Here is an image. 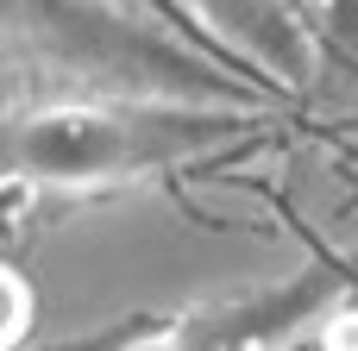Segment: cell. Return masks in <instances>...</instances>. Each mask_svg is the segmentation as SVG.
Returning <instances> with one entry per match:
<instances>
[{
	"mask_svg": "<svg viewBox=\"0 0 358 351\" xmlns=\"http://www.w3.org/2000/svg\"><path fill=\"white\" fill-rule=\"evenodd\" d=\"M195 13L220 31L227 57L258 75L296 82L308 63V31H302V0H195Z\"/></svg>",
	"mask_w": 358,
	"mask_h": 351,
	"instance_id": "obj_2",
	"label": "cell"
},
{
	"mask_svg": "<svg viewBox=\"0 0 358 351\" xmlns=\"http://www.w3.org/2000/svg\"><path fill=\"white\" fill-rule=\"evenodd\" d=\"M227 132H245V113L164 100H38L0 113V182L101 188L164 163H189Z\"/></svg>",
	"mask_w": 358,
	"mask_h": 351,
	"instance_id": "obj_1",
	"label": "cell"
},
{
	"mask_svg": "<svg viewBox=\"0 0 358 351\" xmlns=\"http://www.w3.org/2000/svg\"><path fill=\"white\" fill-rule=\"evenodd\" d=\"M31 327H38V295H31L25 270L0 257V351H19L31 339Z\"/></svg>",
	"mask_w": 358,
	"mask_h": 351,
	"instance_id": "obj_3",
	"label": "cell"
},
{
	"mask_svg": "<svg viewBox=\"0 0 358 351\" xmlns=\"http://www.w3.org/2000/svg\"><path fill=\"white\" fill-rule=\"evenodd\" d=\"M327 19L334 31H358V0H327Z\"/></svg>",
	"mask_w": 358,
	"mask_h": 351,
	"instance_id": "obj_4",
	"label": "cell"
},
{
	"mask_svg": "<svg viewBox=\"0 0 358 351\" xmlns=\"http://www.w3.org/2000/svg\"><path fill=\"white\" fill-rule=\"evenodd\" d=\"M321 351H358V333H352V339H327Z\"/></svg>",
	"mask_w": 358,
	"mask_h": 351,
	"instance_id": "obj_5",
	"label": "cell"
},
{
	"mask_svg": "<svg viewBox=\"0 0 358 351\" xmlns=\"http://www.w3.org/2000/svg\"><path fill=\"white\" fill-rule=\"evenodd\" d=\"M302 6H327V0H302Z\"/></svg>",
	"mask_w": 358,
	"mask_h": 351,
	"instance_id": "obj_6",
	"label": "cell"
}]
</instances>
